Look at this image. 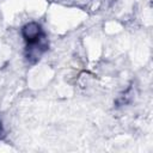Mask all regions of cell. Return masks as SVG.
<instances>
[{
  "label": "cell",
  "mask_w": 153,
  "mask_h": 153,
  "mask_svg": "<svg viewBox=\"0 0 153 153\" xmlns=\"http://www.w3.org/2000/svg\"><path fill=\"white\" fill-rule=\"evenodd\" d=\"M49 49V42L47 36L42 37L39 41L31 43V44H26L25 48V57L30 63H36L39 61V59L42 57V55Z\"/></svg>",
  "instance_id": "obj_1"
},
{
  "label": "cell",
  "mask_w": 153,
  "mask_h": 153,
  "mask_svg": "<svg viewBox=\"0 0 153 153\" xmlns=\"http://www.w3.org/2000/svg\"><path fill=\"white\" fill-rule=\"evenodd\" d=\"M22 37L24 38L25 43L26 44H31V43H35L37 41H39L42 37L45 36L41 24L36 23V22H30V23H26L22 30Z\"/></svg>",
  "instance_id": "obj_2"
},
{
  "label": "cell",
  "mask_w": 153,
  "mask_h": 153,
  "mask_svg": "<svg viewBox=\"0 0 153 153\" xmlns=\"http://www.w3.org/2000/svg\"><path fill=\"white\" fill-rule=\"evenodd\" d=\"M0 134H1V123H0Z\"/></svg>",
  "instance_id": "obj_3"
}]
</instances>
